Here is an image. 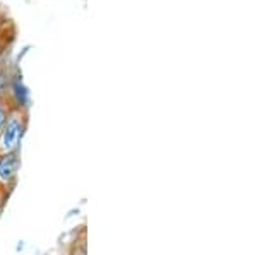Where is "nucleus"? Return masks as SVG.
<instances>
[{
  "label": "nucleus",
  "mask_w": 257,
  "mask_h": 255,
  "mask_svg": "<svg viewBox=\"0 0 257 255\" xmlns=\"http://www.w3.org/2000/svg\"><path fill=\"white\" fill-rule=\"evenodd\" d=\"M28 130V113L26 110L12 108L9 118L0 130V154L21 153L24 135Z\"/></svg>",
  "instance_id": "1"
},
{
  "label": "nucleus",
  "mask_w": 257,
  "mask_h": 255,
  "mask_svg": "<svg viewBox=\"0 0 257 255\" xmlns=\"http://www.w3.org/2000/svg\"><path fill=\"white\" fill-rule=\"evenodd\" d=\"M21 153L0 154V187L6 192L14 190L21 173Z\"/></svg>",
  "instance_id": "2"
},
{
  "label": "nucleus",
  "mask_w": 257,
  "mask_h": 255,
  "mask_svg": "<svg viewBox=\"0 0 257 255\" xmlns=\"http://www.w3.org/2000/svg\"><path fill=\"white\" fill-rule=\"evenodd\" d=\"M11 79L12 77L9 76V72L6 69H0V101L7 100V96H9Z\"/></svg>",
  "instance_id": "3"
},
{
  "label": "nucleus",
  "mask_w": 257,
  "mask_h": 255,
  "mask_svg": "<svg viewBox=\"0 0 257 255\" xmlns=\"http://www.w3.org/2000/svg\"><path fill=\"white\" fill-rule=\"evenodd\" d=\"M11 110H12V106H11V103H9V101H7V100H2V101H0V130H2L4 123H6V122H7V118H9Z\"/></svg>",
  "instance_id": "4"
},
{
  "label": "nucleus",
  "mask_w": 257,
  "mask_h": 255,
  "mask_svg": "<svg viewBox=\"0 0 257 255\" xmlns=\"http://www.w3.org/2000/svg\"><path fill=\"white\" fill-rule=\"evenodd\" d=\"M9 192H6L2 187H0V212L4 211V207H6V204H7V199H9Z\"/></svg>",
  "instance_id": "5"
}]
</instances>
